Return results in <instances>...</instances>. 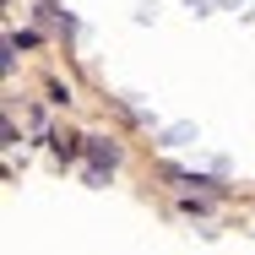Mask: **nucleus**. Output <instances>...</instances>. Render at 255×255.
Returning a JSON list of instances; mask_svg holds the SVG:
<instances>
[{"label": "nucleus", "instance_id": "nucleus-1", "mask_svg": "<svg viewBox=\"0 0 255 255\" xmlns=\"http://www.w3.org/2000/svg\"><path fill=\"white\" fill-rule=\"evenodd\" d=\"M87 157H93V185L103 179V168H114V163H120V152H114L109 141H87Z\"/></svg>", "mask_w": 255, "mask_h": 255}]
</instances>
